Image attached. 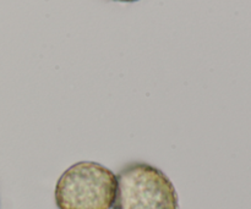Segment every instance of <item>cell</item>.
Returning <instances> with one entry per match:
<instances>
[{
	"label": "cell",
	"instance_id": "cell-1",
	"mask_svg": "<svg viewBox=\"0 0 251 209\" xmlns=\"http://www.w3.org/2000/svg\"><path fill=\"white\" fill-rule=\"evenodd\" d=\"M117 188V175L110 169L96 162H78L56 181L55 205L58 209H113Z\"/></svg>",
	"mask_w": 251,
	"mask_h": 209
},
{
	"label": "cell",
	"instance_id": "cell-2",
	"mask_svg": "<svg viewBox=\"0 0 251 209\" xmlns=\"http://www.w3.org/2000/svg\"><path fill=\"white\" fill-rule=\"evenodd\" d=\"M117 179L113 209H179L173 183L161 169L151 164H127Z\"/></svg>",
	"mask_w": 251,
	"mask_h": 209
},
{
	"label": "cell",
	"instance_id": "cell-3",
	"mask_svg": "<svg viewBox=\"0 0 251 209\" xmlns=\"http://www.w3.org/2000/svg\"><path fill=\"white\" fill-rule=\"evenodd\" d=\"M113 1H119V2H135L139 0H113Z\"/></svg>",
	"mask_w": 251,
	"mask_h": 209
}]
</instances>
